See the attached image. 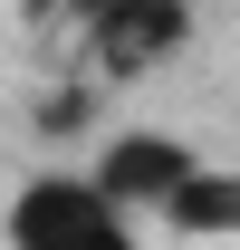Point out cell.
<instances>
[{"instance_id":"7a4b0ae2","label":"cell","mask_w":240,"mask_h":250,"mask_svg":"<svg viewBox=\"0 0 240 250\" xmlns=\"http://www.w3.org/2000/svg\"><path fill=\"white\" fill-rule=\"evenodd\" d=\"M77 20L106 77H144L192 39V0H77Z\"/></svg>"},{"instance_id":"3957f363","label":"cell","mask_w":240,"mask_h":250,"mask_svg":"<svg viewBox=\"0 0 240 250\" xmlns=\"http://www.w3.org/2000/svg\"><path fill=\"white\" fill-rule=\"evenodd\" d=\"M192 173H202V154L182 135H106V154H96V183L116 192L125 212H163Z\"/></svg>"},{"instance_id":"6da1fadb","label":"cell","mask_w":240,"mask_h":250,"mask_svg":"<svg viewBox=\"0 0 240 250\" xmlns=\"http://www.w3.org/2000/svg\"><path fill=\"white\" fill-rule=\"evenodd\" d=\"M125 231H135V212L96 173H39L10 202V241H29V250H116Z\"/></svg>"},{"instance_id":"277c9868","label":"cell","mask_w":240,"mask_h":250,"mask_svg":"<svg viewBox=\"0 0 240 250\" xmlns=\"http://www.w3.org/2000/svg\"><path fill=\"white\" fill-rule=\"evenodd\" d=\"M163 221H173V231H240V183L231 173H192V183L163 202Z\"/></svg>"}]
</instances>
